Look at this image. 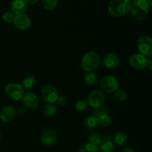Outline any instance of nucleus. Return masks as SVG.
<instances>
[{
	"instance_id": "f257e3e1",
	"label": "nucleus",
	"mask_w": 152,
	"mask_h": 152,
	"mask_svg": "<svg viewBox=\"0 0 152 152\" xmlns=\"http://www.w3.org/2000/svg\"><path fill=\"white\" fill-rule=\"evenodd\" d=\"M149 7L148 0H134L131 1L129 12L137 20L142 21L148 15Z\"/></svg>"
},
{
	"instance_id": "f03ea898",
	"label": "nucleus",
	"mask_w": 152,
	"mask_h": 152,
	"mask_svg": "<svg viewBox=\"0 0 152 152\" xmlns=\"http://www.w3.org/2000/svg\"><path fill=\"white\" fill-rule=\"evenodd\" d=\"M130 5L129 0H111L108 4V12L114 17H122L129 13Z\"/></svg>"
},
{
	"instance_id": "7ed1b4c3",
	"label": "nucleus",
	"mask_w": 152,
	"mask_h": 152,
	"mask_svg": "<svg viewBox=\"0 0 152 152\" xmlns=\"http://www.w3.org/2000/svg\"><path fill=\"white\" fill-rule=\"evenodd\" d=\"M100 62L99 53L95 51H89L82 58L81 65L86 72H94V71L99 68Z\"/></svg>"
},
{
	"instance_id": "20e7f679",
	"label": "nucleus",
	"mask_w": 152,
	"mask_h": 152,
	"mask_svg": "<svg viewBox=\"0 0 152 152\" xmlns=\"http://www.w3.org/2000/svg\"><path fill=\"white\" fill-rule=\"evenodd\" d=\"M25 89L22 88L20 84L18 83H9L4 88V93L8 99L13 101H19L22 99L24 94H25Z\"/></svg>"
},
{
	"instance_id": "39448f33",
	"label": "nucleus",
	"mask_w": 152,
	"mask_h": 152,
	"mask_svg": "<svg viewBox=\"0 0 152 152\" xmlns=\"http://www.w3.org/2000/svg\"><path fill=\"white\" fill-rule=\"evenodd\" d=\"M100 87L102 90L106 93H114L119 88V82L114 76L106 75L101 79Z\"/></svg>"
},
{
	"instance_id": "423d86ee",
	"label": "nucleus",
	"mask_w": 152,
	"mask_h": 152,
	"mask_svg": "<svg viewBox=\"0 0 152 152\" xmlns=\"http://www.w3.org/2000/svg\"><path fill=\"white\" fill-rule=\"evenodd\" d=\"M140 53L145 56H151L152 54V39L148 36H140L137 41Z\"/></svg>"
},
{
	"instance_id": "0eeeda50",
	"label": "nucleus",
	"mask_w": 152,
	"mask_h": 152,
	"mask_svg": "<svg viewBox=\"0 0 152 152\" xmlns=\"http://www.w3.org/2000/svg\"><path fill=\"white\" fill-rule=\"evenodd\" d=\"M105 99V96L102 91L93 90L88 95L86 100L92 108H96L103 105Z\"/></svg>"
},
{
	"instance_id": "6e6552de",
	"label": "nucleus",
	"mask_w": 152,
	"mask_h": 152,
	"mask_svg": "<svg viewBox=\"0 0 152 152\" xmlns=\"http://www.w3.org/2000/svg\"><path fill=\"white\" fill-rule=\"evenodd\" d=\"M41 95L43 100L48 103L54 104L56 102L59 96V93L54 86L51 85H46L42 88Z\"/></svg>"
},
{
	"instance_id": "1a4fd4ad",
	"label": "nucleus",
	"mask_w": 152,
	"mask_h": 152,
	"mask_svg": "<svg viewBox=\"0 0 152 152\" xmlns=\"http://www.w3.org/2000/svg\"><path fill=\"white\" fill-rule=\"evenodd\" d=\"M13 24L15 28L20 31L28 30L31 25V19L25 13L15 15Z\"/></svg>"
},
{
	"instance_id": "9d476101",
	"label": "nucleus",
	"mask_w": 152,
	"mask_h": 152,
	"mask_svg": "<svg viewBox=\"0 0 152 152\" xmlns=\"http://www.w3.org/2000/svg\"><path fill=\"white\" fill-rule=\"evenodd\" d=\"M58 136L56 132L52 129H45L40 135V141L42 143L47 146L53 145L56 142Z\"/></svg>"
},
{
	"instance_id": "9b49d317",
	"label": "nucleus",
	"mask_w": 152,
	"mask_h": 152,
	"mask_svg": "<svg viewBox=\"0 0 152 152\" xmlns=\"http://www.w3.org/2000/svg\"><path fill=\"white\" fill-rule=\"evenodd\" d=\"M22 102L23 106L29 110H35L39 105L38 97L32 92H27L24 94L22 98Z\"/></svg>"
},
{
	"instance_id": "f8f14e48",
	"label": "nucleus",
	"mask_w": 152,
	"mask_h": 152,
	"mask_svg": "<svg viewBox=\"0 0 152 152\" xmlns=\"http://www.w3.org/2000/svg\"><path fill=\"white\" fill-rule=\"evenodd\" d=\"M147 57L141 53H134L129 58L130 65L136 69H143L146 68Z\"/></svg>"
},
{
	"instance_id": "ddd939ff",
	"label": "nucleus",
	"mask_w": 152,
	"mask_h": 152,
	"mask_svg": "<svg viewBox=\"0 0 152 152\" xmlns=\"http://www.w3.org/2000/svg\"><path fill=\"white\" fill-rule=\"evenodd\" d=\"M16 116V110L14 107L7 105L0 111V120L3 123H10L15 119Z\"/></svg>"
},
{
	"instance_id": "4468645a",
	"label": "nucleus",
	"mask_w": 152,
	"mask_h": 152,
	"mask_svg": "<svg viewBox=\"0 0 152 152\" xmlns=\"http://www.w3.org/2000/svg\"><path fill=\"white\" fill-rule=\"evenodd\" d=\"M102 63L104 66L109 69H114L117 68L120 64V57L116 53L111 52L103 56Z\"/></svg>"
},
{
	"instance_id": "2eb2a0df",
	"label": "nucleus",
	"mask_w": 152,
	"mask_h": 152,
	"mask_svg": "<svg viewBox=\"0 0 152 152\" xmlns=\"http://www.w3.org/2000/svg\"><path fill=\"white\" fill-rule=\"evenodd\" d=\"M115 149V144L113 138L109 135H105L101 138V142L98 146V150L101 152H114Z\"/></svg>"
},
{
	"instance_id": "dca6fc26",
	"label": "nucleus",
	"mask_w": 152,
	"mask_h": 152,
	"mask_svg": "<svg viewBox=\"0 0 152 152\" xmlns=\"http://www.w3.org/2000/svg\"><path fill=\"white\" fill-rule=\"evenodd\" d=\"M10 10L15 15L25 13L27 10V3L24 0H13L10 4Z\"/></svg>"
},
{
	"instance_id": "f3484780",
	"label": "nucleus",
	"mask_w": 152,
	"mask_h": 152,
	"mask_svg": "<svg viewBox=\"0 0 152 152\" xmlns=\"http://www.w3.org/2000/svg\"><path fill=\"white\" fill-rule=\"evenodd\" d=\"M83 126L88 131L94 130L97 126H99L98 119L94 116H88L85 119L84 122H83Z\"/></svg>"
},
{
	"instance_id": "a211bd4d",
	"label": "nucleus",
	"mask_w": 152,
	"mask_h": 152,
	"mask_svg": "<svg viewBox=\"0 0 152 152\" xmlns=\"http://www.w3.org/2000/svg\"><path fill=\"white\" fill-rule=\"evenodd\" d=\"M113 141H114L115 145H119V146H123L127 143L128 141V135L127 134L123 132H119L114 134L113 137Z\"/></svg>"
},
{
	"instance_id": "6ab92c4d",
	"label": "nucleus",
	"mask_w": 152,
	"mask_h": 152,
	"mask_svg": "<svg viewBox=\"0 0 152 152\" xmlns=\"http://www.w3.org/2000/svg\"><path fill=\"white\" fill-rule=\"evenodd\" d=\"M36 84H37V80H36L35 77L32 75H28L23 79L21 86H22L24 89L29 91L34 88Z\"/></svg>"
},
{
	"instance_id": "aec40b11",
	"label": "nucleus",
	"mask_w": 152,
	"mask_h": 152,
	"mask_svg": "<svg viewBox=\"0 0 152 152\" xmlns=\"http://www.w3.org/2000/svg\"><path fill=\"white\" fill-rule=\"evenodd\" d=\"M56 105L51 103H48L46 105H44L42 108V113L43 116L46 117H50L54 115L56 112Z\"/></svg>"
},
{
	"instance_id": "412c9836",
	"label": "nucleus",
	"mask_w": 152,
	"mask_h": 152,
	"mask_svg": "<svg viewBox=\"0 0 152 152\" xmlns=\"http://www.w3.org/2000/svg\"><path fill=\"white\" fill-rule=\"evenodd\" d=\"M85 83L89 86H94L97 83V77L94 72H86L83 76Z\"/></svg>"
},
{
	"instance_id": "4be33fe9",
	"label": "nucleus",
	"mask_w": 152,
	"mask_h": 152,
	"mask_svg": "<svg viewBox=\"0 0 152 152\" xmlns=\"http://www.w3.org/2000/svg\"><path fill=\"white\" fill-rule=\"evenodd\" d=\"M101 138L102 137L99 133L96 132H92L88 137V142L98 147L101 142Z\"/></svg>"
},
{
	"instance_id": "5701e85b",
	"label": "nucleus",
	"mask_w": 152,
	"mask_h": 152,
	"mask_svg": "<svg viewBox=\"0 0 152 152\" xmlns=\"http://www.w3.org/2000/svg\"><path fill=\"white\" fill-rule=\"evenodd\" d=\"M98 123L99 126L102 128H107L109 127L112 123V120H111V117L108 114H105L101 117H98Z\"/></svg>"
},
{
	"instance_id": "b1692460",
	"label": "nucleus",
	"mask_w": 152,
	"mask_h": 152,
	"mask_svg": "<svg viewBox=\"0 0 152 152\" xmlns=\"http://www.w3.org/2000/svg\"><path fill=\"white\" fill-rule=\"evenodd\" d=\"M108 107L105 106V105H101V106L98 107V108H93V110H92L91 115L94 116V117H96V118H98V117H101V116H102V115L108 114Z\"/></svg>"
},
{
	"instance_id": "393cba45",
	"label": "nucleus",
	"mask_w": 152,
	"mask_h": 152,
	"mask_svg": "<svg viewBox=\"0 0 152 152\" xmlns=\"http://www.w3.org/2000/svg\"><path fill=\"white\" fill-rule=\"evenodd\" d=\"M41 2L45 9L48 10H53L58 5V0H41Z\"/></svg>"
},
{
	"instance_id": "a878e982",
	"label": "nucleus",
	"mask_w": 152,
	"mask_h": 152,
	"mask_svg": "<svg viewBox=\"0 0 152 152\" xmlns=\"http://www.w3.org/2000/svg\"><path fill=\"white\" fill-rule=\"evenodd\" d=\"M113 94H114V98L119 102H123L127 98V93L123 88H117Z\"/></svg>"
},
{
	"instance_id": "bb28decb",
	"label": "nucleus",
	"mask_w": 152,
	"mask_h": 152,
	"mask_svg": "<svg viewBox=\"0 0 152 152\" xmlns=\"http://www.w3.org/2000/svg\"><path fill=\"white\" fill-rule=\"evenodd\" d=\"M79 152H98V147L90 142H86L80 147Z\"/></svg>"
},
{
	"instance_id": "cd10ccee",
	"label": "nucleus",
	"mask_w": 152,
	"mask_h": 152,
	"mask_svg": "<svg viewBox=\"0 0 152 152\" xmlns=\"http://www.w3.org/2000/svg\"><path fill=\"white\" fill-rule=\"evenodd\" d=\"M88 107V104L87 100L85 99H79L78 100H77V102H75V105H74L75 109L79 111H86Z\"/></svg>"
},
{
	"instance_id": "c85d7f7f",
	"label": "nucleus",
	"mask_w": 152,
	"mask_h": 152,
	"mask_svg": "<svg viewBox=\"0 0 152 152\" xmlns=\"http://www.w3.org/2000/svg\"><path fill=\"white\" fill-rule=\"evenodd\" d=\"M14 16L15 14L12 13V12H5V13L2 15V20L7 24L13 23V19H14Z\"/></svg>"
},
{
	"instance_id": "c756f323",
	"label": "nucleus",
	"mask_w": 152,
	"mask_h": 152,
	"mask_svg": "<svg viewBox=\"0 0 152 152\" xmlns=\"http://www.w3.org/2000/svg\"><path fill=\"white\" fill-rule=\"evenodd\" d=\"M56 102H57L59 106H65L68 104V99L64 96H59L57 98V100H56Z\"/></svg>"
},
{
	"instance_id": "7c9ffc66",
	"label": "nucleus",
	"mask_w": 152,
	"mask_h": 152,
	"mask_svg": "<svg viewBox=\"0 0 152 152\" xmlns=\"http://www.w3.org/2000/svg\"><path fill=\"white\" fill-rule=\"evenodd\" d=\"M146 68L151 71L152 70V58L151 56H148L147 57V62H146Z\"/></svg>"
},
{
	"instance_id": "2f4dec72",
	"label": "nucleus",
	"mask_w": 152,
	"mask_h": 152,
	"mask_svg": "<svg viewBox=\"0 0 152 152\" xmlns=\"http://www.w3.org/2000/svg\"><path fill=\"white\" fill-rule=\"evenodd\" d=\"M27 4H35L37 0H24Z\"/></svg>"
},
{
	"instance_id": "473e14b6",
	"label": "nucleus",
	"mask_w": 152,
	"mask_h": 152,
	"mask_svg": "<svg viewBox=\"0 0 152 152\" xmlns=\"http://www.w3.org/2000/svg\"><path fill=\"white\" fill-rule=\"evenodd\" d=\"M122 152H135V151H134V150H133L132 148H125L124 150H123Z\"/></svg>"
},
{
	"instance_id": "72a5a7b5",
	"label": "nucleus",
	"mask_w": 152,
	"mask_h": 152,
	"mask_svg": "<svg viewBox=\"0 0 152 152\" xmlns=\"http://www.w3.org/2000/svg\"><path fill=\"white\" fill-rule=\"evenodd\" d=\"M1 132H0V142H1Z\"/></svg>"
},
{
	"instance_id": "f704fd0d",
	"label": "nucleus",
	"mask_w": 152,
	"mask_h": 152,
	"mask_svg": "<svg viewBox=\"0 0 152 152\" xmlns=\"http://www.w3.org/2000/svg\"><path fill=\"white\" fill-rule=\"evenodd\" d=\"M129 1H134V0H129Z\"/></svg>"
}]
</instances>
